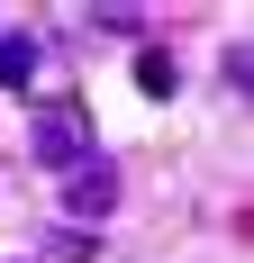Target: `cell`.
Returning a JSON list of instances; mask_svg holds the SVG:
<instances>
[{"label": "cell", "instance_id": "3", "mask_svg": "<svg viewBox=\"0 0 254 263\" xmlns=\"http://www.w3.org/2000/svg\"><path fill=\"white\" fill-rule=\"evenodd\" d=\"M37 64H46V46L9 27V36H0V82H9V91H27V82H37Z\"/></svg>", "mask_w": 254, "mask_h": 263}, {"label": "cell", "instance_id": "2", "mask_svg": "<svg viewBox=\"0 0 254 263\" xmlns=\"http://www.w3.org/2000/svg\"><path fill=\"white\" fill-rule=\"evenodd\" d=\"M118 163H100V155H82L73 173H64V182H55V200H64V218H73V227H100L109 209H118Z\"/></svg>", "mask_w": 254, "mask_h": 263}, {"label": "cell", "instance_id": "1", "mask_svg": "<svg viewBox=\"0 0 254 263\" xmlns=\"http://www.w3.org/2000/svg\"><path fill=\"white\" fill-rule=\"evenodd\" d=\"M27 155L46 163V173H73L91 155V100L82 91H46V100L27 109Z\"/></svg>", "mask_w": 254, "mask_h": 263}, {"label": "cell", "instance_id": "5", "mask_svg": "<svg viewBox=\"0 0 254 263\" xmlns=\"http://www.w3.org/2000/svg\"><path fill=\"white\" fill-rule=\"evenodd\" d=\"M173 82H182V64H173L164 46H146V54H136V91H146V100H173Z\"/></svg>", "mask_w": 254, "mask_h": 263}, {"label": "cell", "instance_id": "4", "mask_svg": "<svg viewBox=\"0 0 254 263\" xmlns=\"http://www.w3.org/2000/svg\"><path fill=\"white\" fill-rule=\"evenodd\" d=\"M91 254H100L91 227H46V236H37V263H91Z\"/></svg>", "mask_w": 254, "mask_h": 263}]
</instances>
